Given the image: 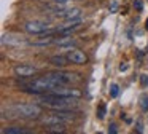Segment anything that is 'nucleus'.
I'll return each mask as SVG.
<instances>
[{
  "label": "nucleus",
  "instance_id": "nucleus-9",
  "mask_svg": "<svg viewBox=\"0 0 148 134\" xmlns=\"http://www.w3.org/2000/svg\"><path fill=\"white\" fill-rule=\"evenodd\" d=\"M3 133L5 134H26L27 131L26 129H23V128H7V129H3Z\"/></svg>",
  "mask_w": 148,
  "mask_h": 134
},
{
  "label": "nucleus",
  "instance_id": "nucleus-3",
  "mask_svg": "<svg viewBox=\"0 0 148 134\" xmlns=\"http://www.w3.org/2000/svg\"><path fill=\"white\" fill-rule=\"evenodd\" d=\"M67 57L72 64H77V66H83L88 62V56L80 48H72L70 51H67Z\"/></svg>",
  "mask_w": 148,
  "mask_h": 134
},
{
  "label": "nucleus",
  "instance_id": "nucleus-14",
  "mask_svg": "<svg viewBox=\"0 0 148 134\" xmlns=\"http://www.w3.org/2000/svg\"><path fill=\"white\" fill-rule=\"evenodd\" d=\"M140 83H142V86H147L148 85V75H140Z\"/></svg>",
  "mask_w": 148,
  "mask_h": 134
},
{
  "label": "nucleus",
  "instance_id": "nucleus-6",
  "mask_svg": "<svg viewBox=\"0 0 148 134\" xmlns=\"http://www.w3.org/2000/svg\"><path fill=\"white\" fill-rule=\"evenodd\" d=\"M54 45H59V46H62V45H69V43H73V40H72V37L69 34H59L58 37H54V41H53Z\"/></svg>",
  "mask_w": 148,
  "mask_h": 134
},
{
  "label": "nucleus",
  "instance_id": "nucleus-8",
  "mask_svg": "<svg viewBox=\"0 0 148 134\" xmlns=\"http://www.w3.org/2000/svg\"><path fill=\"white\" fill-rule=\"evenodd\" d=\"M46 129H48L49 133H64L65 128H64V123H58V124H49Z\"/></svg>",
  "mask_w": 148,
  "mask_h": 134
},
{
  "label": "nucleus",
  "instance_id": "nucleus-2",
  "mask_svg": "<svg viewBox=\"0 0 148 134\" xmlns=\"http://www.w3.org/2000/svg\"><path fill=\"white\" fill-rule=\"evenodd\" d=\"M24 29L30 35H42L45 32H48V24L43 21H29V22H26Z\"/></svg>",
  "mask_w": 148,
  "mask_h": 134
},
{
  "label": "nucleus",
  "instance_id": "nucleus-10",
  "mask_svg": "<svg viewBox=\"0 0 148 134\" xmlns=\"http://www.w3.org/2000/svg\"><path fill=\"white\" fill-rule=\"evenodd\" d=\"M140 107H142V112H145V113L148 112V96L147 94L140 96Z\"/></svg>",
  "mask_w": 148,
  "mask_h": 134
},
{
  "label": "nucleus",
  "instance_id": "nucleus-16",
  "mask_svg": "<svg viewBox=\"0 0 148 134\" xmlns=\"http://www.w3.org/2000/svg\"><path fill=\"white\" fill-rule=\"evenodd\" d=\"M137 131H138V133H143V124H142V120H137Z\"/></svg>",
  "mask_w": 148,
  "mask_h": 134
},
{
  "label": "nucleus",
  "instance_id": "nucleus-19",
  "mask_svg": "<svg viewBox=\"0 0 148 134\" xmlns=\"http://www.w3.org/2000/svg\"><path fill=\"white\" fill-rule=\"evenodd\" d=\"M126 69H127V66H126V64H121V66H119V70H121V72H123V70H126Z\"/></svg>",
  "mask_w": 148,
  "mask_h": 134
},
{
  "label": "nucleus",
  "instance_id": "nucleus-13",
  "mask_svg": "<svg viewBox=\"0 0 148 134\" xmlns=\"http://www.w3.org/2000/svg\"><path fill=\"white\" fill-rule=\"evenodd\" d=\"M105 117V105H99V110H97V118L99 120H102V118Z\"/></svg>",
  "mask_w": 148,
  "mask_h": 134
},
{
  "label": "nucleus",
  "instance_id": "nucleus-15",
  "mask_svg": "<svg viewBox=\"0 0 148 134\" xmlns=\"http://www.w3.org/2000/svg\"><path fill=\"white\" fill-rule=\"evenodd\" d=\"M134 8L138 10V11H142V8H143V5H142L140 0H134Z\"/></svg>",
  "mask_w": 148,
  "mask_h": 134
},
{
  "label": "nucleus",
  "instance_id": "nucleus-20",
  "mask_svg": "<svg viewBox=\"0 0 148 134\" xmlns=\"http://www.w3.org/2000/svg\"><path fill=\"white\" fill-rule=\"evenodd\" d=\"M145 27H147V29H148V19H147V22H145Z\"/></svg>",
  "mask_w": 148,
  "mask_h": 134
},
{
  "label": "nucleus",
  "instance_id": "nucleus-11",
  "mask_svg": "<svg viewBox=\"0 0 148 134\" xmlns=\"http://www.w3.org/2000/svg\"><path fill=\"white\" fill-rule=\"evenodd\" d=\"M118 94H119V86L116 85V83H113V85L110 86V96H112V97H118Z\"/></svg>",
  "mask_w": 148,
  "mask_h": 134
},
{
  "label": "nucleus",
  "instance_id": "nucleus-4",
  "mask_svg": "<svg viewBox=\"0 0 148 134\" xmlns=\"http://www.w3.org/2000/svg\"><path fill=\"white\" fill-rule=\"evenodd\" d=\"M35 72H37V69L32 66H29V64H19V66L14 67V73H16L18 77H21V78H27V77L34 75Z\"/></svg>",
  "mask_w": 148,
  "mask_h": 134
},
{
  "label": "nucleus",
  "instance_id": "nucleus-18",
  "mask_svg": "<svg viewBox=\"0 0 148 134\" xmlns=\"http://www.w3.org/2000/svg\"><path fill=\"white\" fill-rule=\"evenodd\" d=\"M110 133H116V124H110Z\"/></svg>",
  "mask_w": 148,
  "mask_h": 134
},
{
  "label": "nucleus",
  "instance_id": "nucleus-5",
  "mask_svg": "<svg viewBox=\"0 0 148 134\" xmlns=\"http://www.w3.org/2000/svg\"><path fill=\"white\" fill-rule=\"evenodd\" d=\"M49 62H51L53 66H56V67H64V66H67V62H70V61H69L67 56L56 54V56H51V57H49Z\"/></svg>",
  "mask_w": 148,
  "mask_h": 134
},
{
  "label": "nucleus",
  "instance_id": "nucleus-7",
  "mask_svg": "<svg viewBox=\"0 0 148 134\" xmlns=\"http://www.w3.org/2000/svg\"><path fill=\"white\" fill-rule=\"evenodd\" d=\"M81 16V10L80 8H70V10H65L64 15H62V18L67 19V21H70V19H77Z\"/></svg>",
  "mask_w": 148,
  "mask_h": 134
},
{
  "label": "nucleus",
  "instance_id": "nucleus-1",
  "mask_svg": "<svg viewBox=\"0 0 148 134\" xmlns=\"http://www.w3.org/2000/svg\"><path fill=\"white\" fill-rule=\"evenodd\" d=\"M14 110L19 117H26V118H37L43 113V108L37 104H16Z\"/></svg>",
  "mask_w": 148,
  "mask_h": 134
},
{
  "label": "nucleus",
  "instance_id": "nucleus-12",
  "mask_svg": "<svg viewBox=\"0 0 148 134\" xmlns=\"http://www.w3.org/2000/svg\"><path fill=\"white\" fill-rule=\"evenodd\" d=\"M108 10H110V13H116L118 11V2H116V0H112L110 5H108Z\"/></svg>",
  "mask_w": 148,
  "mask_h": 134
},
{
  "label": "nucleus",
  "instance_id": "nucleus-17",
  "mask_svg": "<svg viewBox=\"0 0 148 134\" xmlns=\"http://www.w3.org/2000/svg\"><path fill=\"white\" fill-rule=\"evenodd\" d=\"M54 3H59V5H64V3H67L69 0H53Z\"/></svg>",
  "mask_w": 148,
  "mask_h": 134
}]
</instances>
